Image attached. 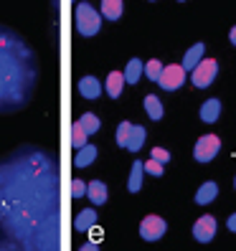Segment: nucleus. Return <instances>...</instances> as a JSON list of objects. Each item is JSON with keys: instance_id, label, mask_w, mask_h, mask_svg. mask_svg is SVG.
<instances>
[{"instance_id": "1", "label": "nucleus", "mask_w": 236, "mask_h": 251, "mask_svg": "<svg viewBox=\"0 0 236 251\" xmlns=\"http://www.w3.org/2000/svg\"><path fill=\"white\" fill-rule=\"evenodd\" d=\"M0 236L28 251H61V170L46 147L0 157Z\"/></svg>"}, {"instance_id": "2", "label": "nucleus", "mask_w": 236, "mask_h": 251, "mask_svg": "<svg viewBox=\"0 0 236 251\" xmlns=\"http://www.w3.org/2000/svg\"><path fill=\"white\" fill-rule=\"evenodd\" d=\"M38 84V58L21 33L0 23V114L31 104Z\"/></svg>"}, {"instance_id": "3", "label": "nucleus", "mask_w": 236, "mask_h": 251, "mask_svg": "<svg viewBox=\"0 0 236 251\" xmlns=\"http://www.w3.org/2000/svg\"><path fill=\"white\" fill-rule=\"evenodd\" d=\"M99 28H102V13H97L92 3H79L77 5V31L86 38H92L99 33Z\"/></svg>"}, {"instance_id": "4", "label": "nucleus", "mask_w": 236, "mask_h": 251, "mask_svg": "<svg viewBox=\"0 0 236 251\" xmlns=\"http://www.w3.org/2000/svg\"><path fill=\"white\" fill-rule=\"evenodd\" d=\"M216 74H218L216 58H203V61H201L193 71H190V81H193L198 89H206V86H211V84H213Z\"/></svg>"}, {"instance_id": "5", "label": "nucleus", "mask_w": 236, "mask_h": 251, "mask_svg": "<svg viewBox=\"0 0 236 251\" xmlns=\"http://www.w3.org/2000/svg\"><path fill=\"white\" fill-rule=\"evenodd\" d=\"M221 150V140L216 135H203L198 142H196V150H193V157L198 162H211Z\"/></svg>"}, {"instance_id": "6", "label": "nucleus", "mask_w": 236, "mask_h": 251, "mask_svg": "<svg viewBox=\"0 0 236 251\" xmlns=\"http://www.w3.org/2000/svg\"><path fill=\"white\" fill-rule=\"evenodd\" d=\"M165 231H168V224H165V218H160V216H147V218H142V224H140V236L145 241L163 239Z\"/></svg>"}, {"instance_id": "7", "label": "nucleus", "mask_w": 236, "mask_h": 251, "mask_svg": "<svg viewBox=\"0 0 236 251\" xmlns=\"http://www.w3.org/2000/svg\"><path fill=\"white\" fill-rule=\"evenodd\" d=\"M183 81H185V69L178 64H170V66H165L163 69V74H160V79H157V84L163 86L165 92H175V89H181L183 86Z\"/></svg>"}, {"instance_id": "8", "label": "nucleus", "mask_w": 236, "mask_h": 251, "mask_svg": "<svg viewBox=\"0 0 236 251\" xmlns=\"http://www.w3.org/2000/svg\"><path fill=\"white\" fill-rule=\"evenodd\" d=\"M216 231H218L216 218L213 216H201L196 221V226H193V239L198 244H209L211 239H216Z\"/></svg>"}, {"instance_id": "9", "label": "nucleus", "mask_w": 236, "mask_h": 251, "mask_svg": "<svg viewBox=\"0 0 236 251\" xmlns=\"http://www.w3.org/2000/svg\"><path fill=\"white\" fill-rule=\"evenodd\" d=\"M203 53H206V46H203V43H196V46H190L188 51H185V56H183V69L185 71H193L201 61H203Z\"/></svg>"}, {"instance_id": "10", "label": "nucleus", "mask_w": 236, "mask_h": 251, "mask_svg": "<svg viewBox=\"0 0 236 251\" xmlns=\"http://www.w3.org/2000/svg\"><path fill=\"white\" fill-rule=\"evenodd\" d=\"M79 94L84 99H97L102 94V84L97 81V76H81L79 79Z\"/></svg>"}, {"instance_id": "11", "label": "nucleus", "mask_w": 236, "mask_h": 251, "mask_svg": "<svg viewBox=\"0 0 236 251\" xmlns=\"http://www.w3.org/2000/svg\"><path fill=\"white\" fill-rule=\"evenodd\" d=\"M145 137H147V129H145L142 125H132V129H130V137H127V145H125V150H130V152H137L140 147L145 145Z\"/></svg>"}, {"instance_id": "12", "label": "nucleus", "mask_w": 236, "mask_h": 251, "mask_svg": "<svg viewBox=\"0 0 236 251\" xmlns=\"http://www.w3.org/2000/svg\"><path fill=\"white\" fill-rule=\"evenodd\" d=\"M86 198H89L94 205L107 203V185L102 183V180H92V183H86Z\"/></svg>"}, {"instance_id": "13", "label": "nucleus", "mask_w": 236, "mask_h": 251, "mask_svg": "<svg viewBox=\"0 0 236 251\" xmlns=\"http://www.w3.org/2000/svg\"><path fill=\"white\" fill-rule=\"evenodd\" d=\"M142 175H145V162L135 160V162H132L130 180H127V190H130V193H137V190L142 188Z\"/></svg>"}, {"instance_id": "14", "label": "nucleus", "mask_w": 236, "mask_h": 251, "mask_svg": "<svg viewBox=\"0 0 236 251\" xmlns=\"http://www.w3.org/2000/svg\"><path fill=\"white\" fill-rule=\"evenodd\" d=\"M218 114H221V101L218 99H206L203 104H201V120L203 122H216L218 120Z\"/></svg>"}, {"instance_id": "15", "label": "nucleus", "mask_w": 236, "mask_h": 251, "mask_svg": "<svg viewBox=\"0 0 236 251\" xmlns=\"http://www.w3.org/2000/svg\"><path fill=\"white\" fill-rule=\"evenodd\" d=\"M94 224H97V211H94V208H86V211H81V213L77 216V221H74V228H77L79 233H86Z\"/></svg>"}, {"instance_id": "16", "label": "nucleus", "mask_w": 236, "mask_h": 251, "mask_svg": "<svg viewBox=\"0 0 236 251\" xmlns=\"http://www.w3.org/2000/svg\"><path fill=\"white\" fill-rule=\"evenodd\" d=\"M127 81H125V74H120V71H112L109 74V76H107V94L112 97V99H117V97H120L122 94V86H125Z\"/></svg>"}, {"instance_id": "17", "label": "nucleus", "mask_w": 236, "mask_h": 251, "mask_svg": "<svg viewBox=\"0 0 236 251\" xmlns=\"http://www.w3.org/2000/svg\"><path fill=\"white\" fill-rule=\"evenodd\" d=\"M216 196H218V185H216L213 180H209V183H203V185L198 188V193H196V203H198V205H209Z\"/></svg>"}, {"instance_id": "18", "label": "nucleus", "mask_w": 236, "mask_h": 251, "mask_svg": "<svg viewBox=\"0 0 236 251\" xmlns=\"http://www.w3.org/2000/svg\"><path fill=\"white\" fill-rule=\"evenodd\" d=\"M125 10V3L122 0H102V18H109V21H117Z\"/></svg>"}, {"instance_id": "19", "label": "nucleus", "mask_w": 236, "mask_h": 251, "mask_svg": "<svg viewBox=\"0 0 236 251\" xmlns=\"http://www.w3.org/2000/svg\"><path fill=\"white\" fill-rule=\"evenodd\" d=\"M142 74H145V64L140 61V58H130V64L125 69V81L127 84H137Z\"/></svg>"}, {"instance_id": "20", "label": "nucleus", "mask_w": 236, "mask_h": 251, "mask_svg": "<svg viewBox=\"0 0 236 251\" xmlns=\"http://www.w3.org/2000/svg\"><path fill=\"white\" fill-rule=\"evenodd\" d=\"M94 157H97V147L94 145H84V147H79L77 157H74V165H77V168H86V165H92V162H94Z\"/></svg>"}, {"instance_id": "21", "label": "nucleus", "mask_w": 236, "mask_h": 251, "mask_svg": "<svg viewBox=\"0 0 236 251\" xmlns=\"http://www.w3.org/2000/svg\"><path fill=\"white\" fill-rule=\"evenodd\" d=\"M145 112H147V117L150 120H163V104H160V99L155 97V94H147L145 97Z\"/></svg>"}, {"instance_id": "22", "label": "nucleus", "mask_w": 236, "mask_h": 251, "mask_svg": "<svg viewBox=\"0 0 236 251\" xmlns=\"http://www.w3.org/2000/svg\"><path fill=\"white\" fill-rule=\"evenodd\" d=\"M79 122H81V127L86 129V135H94V132L102 127V122H99V117L97 114H92V112H86V114H81L79 117Z\"/></svg>"}, {"instance_id": "23", "label": "nucleus", "mask_w": 236, "mask_h": 251, "mask_svg": "<svg viewBox=\"0 0 236 251\" xmlns=\"http://www.w3.org/2000/svg\"><path fill=\"white\" fill-rule=\"evenodd\" d=\"M86 137L89 135H86V129L81 127V122H74V127H71V145L79 150V147L86 145Z\"/></svg>"}, {"instance_id": "24", "label": "nucleus", "mask_w": 236, "mask_h": 251, "mask_svg": "<svg viewBox=\"0 0 236 251\" xmlns=\"http://www.w3.org/2000/svg\"><path fill=\"white\" fill-rule=\"evenodd\" d=\"M163 69H165V66L160 64L157 58H153V61H147V64H145V76H147V79H153V81H157V79H160V74H163Z\"/></svg>"}, {"instance_id": "25", "label": "nucleus", "mask_w": 236, "mask_h": 251, "mask_svg": "<svg viewBox=\"0 0 236 251\" xmlns=\"http://www.w3.org/2000/svg\"><path fill=\"white\" fill-rule=\"evenodd\" d=\"M145 173H150L153 178H163V173H165V168H163V162H157V160H147L145 162Z\"/></svg>"}, {"instance_id": "26", "label": "nucleus", "mask_w": 236, "mask_h": 251, "mask_svg": "<svg viewBox=\"0 0 236 251\" xmlns=\"http://www.w3.org/2000/svg\"><path fill=\"white\" fill-rule=\"evenodd\" d=\"M130 129H132V122H120V127H117V145L125 147L127 145V137H130Z\"/></svg>"}, {"instance_id": "27", "label": "nucleus", "mask_w": 236, "mask_h": 251, "mask_svg": "<svg viewBox=\"0 0 236 251\" xmlns=\"http://www.w3.org/2000/svg\"><path fill=\"white\" fill-rule=\"evenodd\" d=\"M71 196L74 198H86V183L84 180H74L71 183Z\"/></svg>"}, {"instance_id": "28", "label": "nucleus", "mask_w": 236, "mask_h": 251, "mask_svg": "<svg viewBox=\"0 0 236 251\" xmlns=\"http://www.w3.org/2000/svg\"><path fill=\"white\" fill-rule=\"evenodd\" d=\"M150 157H153V160H157V162H163V165H165V162L170 160V152L165 150V147H153Z\"/></svg>"}, {"instance_id": "29", "label": "nucleus", "mask_w": 236, "mask_h": 251, "mask_svg": "<svg viewBox=\"0 0 236 251\" xmlns=\"http://www.w3.org/2000/svg\"><path fill=\"white\" fill-rule=\"evenodd\" d=\"M0 251H28V249H23V246H18L16 241L3 239V236H0Z\"/></svg>"}, {"instance_id": "30", "label": "nucleus", "mask_w": 236, "mask_h": 251, "mask_svg": "<svg viewBox=\"0 0 236 251\" xmlns=\"http://www.w3.org/2000/svg\"><path fill=\"white\" fill-rule=\"evenodd\" d=\"M226 226H229V231H234V233H236V213H234V216H229Z\"/></svg>"}, {"instance_id": "31", "label": "nucleus", "mask_w": 236, "mask_h": 251, "mask_svg": "<svg viewBox=\"0 0 236 251\" xmlns=\"http://www.w3.org/2000/svg\"><path fill=\"white\" fill-rule=\"evenodd\" d=\"M79 251H99V246H97L94 241H89V244H84V246H81Z\"/></svg>"}, {"instance_id": "32", "label": "nucleus", "mask_w": 236, "mask_h": 251, "mask_svg": "<svg viewBox=\"0 0 236 251\" xmlns=\"http://www.w3.org/2000/svg\"><path fill=\"white\" fill-rule=\"evenodd\" d=\"M229 38H231V43H234V46H236V25L231 28V33H229Z\"/></svg>"}, {"instance_id": "33", "label": "nucleus", "mask_w": 236, "mask_h": 251, "mask_svg": "<svg viewBox=\"0 0 236 251\" xmlns=\"http://www.w3.org/2000/svg\"><path fill=\"white\" fill-rule=\"evenodd\" d=\"M234 188H236V178H234Z\"/></svg>"}, {"instance_id": "34", "label": "nucleus", "mask_w": 236, "mask_h": 251, "mask_svg": "<svg viewBox=\"0 0 236 251\" xmlns=\"http://www.w3.org/2000/svg\"><path fill=\"white\" fill-rule=\"evenodd\" d=\"M181 3H183V0H181Z\"/></svg>"}]
</instances>
